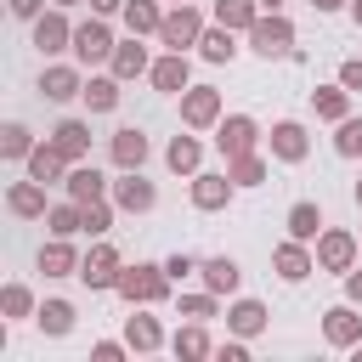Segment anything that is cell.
Here are the masks:
<instances>
[{
  "mask_svg": "<svg viewBox=\"0 0 362 362\" xmlns=\"http://www.w3.org/2000/svg\"><path fill=\"white\" fill-rule=\"evenodd\" d=\"M170 283H175V277H170L164 266H147V260L119 272V294H124L130 305H158V300L170 294Z\"/></svg>",
  "mask_w": 362,
  "mask_h": 362,
  "instance_id": "1",
  "label": "cell"
},
{
  "mask_svg": "<svg viewBox=\"0 0 362 362\" xmlns=\"http://www.w3.org/2000/svg\"><path fill=\"white\" fill-rule=\"evenodd\" d=\"M119 272H124V260H119V249L107 238H96V249L79 260V283L85 288H119Z\"/></svg>",
  "mask_w": 362,
  "mask_h": 362,
  "instance_id": "2",
  "label": "cell"
},
{
  "mask_svg": "<svg viewBox=\"0 0 362 362\" xmlns=\"http://www.w3.org/2000/svg\"><path fill=\"white\" fill-rule=\"evenodd\" d=\"M249 45H255L260 57H288V51H294V23H288L283 11H272V17H255V28H249Z\"/></svg>",
  "mask_w": 362,
  "mask_h": 362,
  "instance_id": "3",
  "label": "cell"
},
{
  "mask_svg": "<svg viewBox=\"0 0 362 362\" xmlns=\"http://www.w3.org/2000/svg\"><path fill=\"white\" fill-rule=\"evenodd\" d=\"M158 40H164L170 51H187V45H198V40H204V17H198L192 6H175V11H164V23H158Z\"/></svg>",
  "mask_w": 362,
  "mask_h": 362,
  "instance_id": "4",
  "label": "cell"
},
{
  "mask_svg": "<svg viewBox=\"0 0 362 362\" xmlns=\"http://www.w3.org/2000/svg\"><path fill=\"white\" fill-rule=\"evenodd\" d=\"M255 141H260V124H255L249 113H226V119H221V130H215V147H221L226 158L255 153Z\"/></svg>",
  "mask_w": 362,
  "mask_h": 362,
  "instance_id": "5",
  "label": "cell"
},
{
  "mask_svg": "<svg viewBox=\"0 0 362 362\" xmlns=\"http://www.w3.org/2000/svg\"><path fill=\"white\" fill-rule=\"evenodd\" d=\"M181 119H187L192 130L221 124V90H215V85H187V90H181Z\"/></svg>",
  "mask_w": 362,
  "mask_h": 362,
  "instance_id": "6",
  "label": "cell"
},
{
  "mask_svg": "<svg viewBox=\"0 0 362 362\" xmlns=\"http://www.w3.org/2000/svg\"><path fill=\"white\" fill-rule=\"evenodd\" d=\"M113 204L130 209V215H147V209L158 204V192H153V181H141V170H124V175L113 181Z\"/></svg>",
  "mask_w": 362,
  "mask_h": 362,
  "instance_id": "7",
  "label": "cell"
},
{
  "mask_svg": "<svg viewBox=\"0 0 362 362\" xmlns=\"http://www.w3.org/2000/svg\"><path fill=\"white\" fill-rule=\"evenodd\" d=\"M317 266H322V272H351V266H356V238L339 232V226L322 232V238H317Z\"/></svg>",
  "mask_w": 362,
  "mask_h": 362,
  "instance_id": "8",
  "label": "cell"
},
{
  "mask_svg": "<svg viewBox=\"0 0 362 362\" xmlns=\"http://www.w3.org/2000/svg\"><path fill=\"white\" fill-rule=\"evenodd\" d=\"M272 266H277V277H283V283H300V277H311V272H317V255H311L300 238H288V243H277V249H272Z\"/></svg>",
  "mask_w": 362,
  "mask_h": 362,
  "instance_id": "9",
  "label": "cell"
},
{
  "mask_svg": "<svg viewBox=\"0 0 362 362\" xmlns=\"http://www.w3.org/2000/svg\"><path fill=\"white\" fill-rule=\"evenodd\" d=\"M322 334H328V345H356L362 339V317H356V300H345V305H328L322 311Z\"/></svg>",
  "mask_w": 362,
  "mask_h": 362,
  "instance_id": "10",
  "label": "cell"
},
{
  "mask_svg": "<svg viewBox=\"0 0 362 362\" xmlns=\"http://www.w3.org/2000/svg\"><path fill=\"white\" fill-rule=\"evenodd\" d=\"M74 57H79V62H96V57H113V28H107L102 17H90V23H79V28H74Z\"/></svg>",
  "mask_w": 362,
  "mask_h": 362,
  "instance_id": "11",
  "label": "cell"
},
{
  "mask_svg": "<svg viewBox=\"0 0 362 362\" xmlns=\"http://www.w3.org/2000/svg\"><path fill=\"white\" fill-rule=\"evenodd\" d=\"M34 45H40L45 57H51V51H68V45H74L68 17H62V11H40V17H34Z\"/></svg>",
  "mask_w": 362,
  "mask_h": 362,
  "instance_id": "12",
  "label": "cell"
},
{
  "mask_svg": "<svg viewBox=\"0 0 362 362\" xmlns=\"http://www.w3.org/2000/svg\"><path fill=\"white\" fill-rule=\"evenodd\" d=\"M305 153H311V141H305V124H294V119L272 124V158H283V164H300Z\"/></svg>",
  "mask_w": 362,
  "mask_h": 362,
  "instance_id": "13",
  "label": "cell"
},
{
  "mask_svg": "<svg viewBox=\"0 0 362 362\" xmlns=\"http://www.w3.org/2000/svg\"><path fill=\"white\" fill-rule=\"evenodd\" d=\"M107 153H113V164H119V170H141V164H147V136H141L136 124H124V130H113Z\"/></svg>",
  "mask_w": 362,
  "mask_h": 362,
  "instance_id": "14",
  "label": "cell"
},
{
  "mask_svg": "<svg viewBox=\"0 0 362 362\" xmlns=\"http://www.w3.org/2000/svg\"><path fill=\"white\" fill-rule=\"evenodd\" d=\"M28 175H34V181H45V187H51V181H68V153H62L57 141L34 147V153H28Z\"/></svg>",
  "mask_w": 362,
  "mask_h": 362,
  "instance_id": "15",
  "label": "cell"
},
{
  "mask_svg": "<svg viewBox=\"0 0 362 362\" xmlns=\"http://www.w3.org/2000/svg\"><path fill=\"white\" fill-rule=\"evenodd\" d=\"M232 187H238L232 175H192V204H198L204 215H209V209H226V204H232Z\"/></svg>",
  "mask_w": 362,
  "mask_h": 362,
  "instance_id": "16",
  "label": "cell"
},
{
  "mask_svg": "<svg viewBox=\"0 0 362 362\" xmlns=\"http://www.w3.org/2000/svg\"><path fill=\"white\" fill-rule=\"evenodd\" d=\"M6 204H11V215H23V221H40L45 215V181H11V192H6Z\"/></svg>",
  "mask_w": 362,
  "mask_h": 362,
  "instance_id": "17",
  "label": "cell"
},
{
  "mask_svg": "<svg viewBox=\"0 0 362 362\" xmlns=\"http://www.w3.org/2000/svg\"><path fill=\"white\" fill-rule=\"evenodd\" d=\"M113 74H119V79H141V74H153V62H147V45H141V34H130L124 45H113Z\"/></svg>",
  "mask_w": 362,
  "mask_h": 362,
  "instance_id": "18",
  "label": "cell"
},
{
  "mask_svg": "<svg viewBox=\"0 0 362 362\" xmlns=\"http://www.w3.org/2000/svg\"><path fill=\"white\" fill-rule=\"evenodd\" d=\"M51 141L68 153V164H85V153H90V124H85V119H62V124L51 130Z\"/></svg>",
  "mask_w": 362,
  "mask_h": 362,
  "instance_id": "19",
  "label": "cell"
},
{
  "mask_svg": "<svg viewBox=\"0 0 362 362\" xmlns=\"http://www.w3.org/2000/svg\"><path fill=\"white\" fill-rule=\"evenodd\" d=\"M62 187H68V198H74V204H96V198L107 192V181H102V170H96V164H74Z\"/></svg>",
  "mask_w": 362,
  "mask_h": 362,
  "instance_id": "20",
  "label": "cell"
},
{
  "mask_svg": "<svg viewBox=\"0 0 362 362\" xmlns=\"http://www.w3.org/2000/svg\"><path fill=\"white\" fill-rule=\"evenodd\" d=\"M311 107H317V119L339 124V119H351V90L345 85H317L311 90Z\"/></svg>",
  "mask_w": 362,
  "mask_h": 362,
  "instance_id": "21",
  "label": "cell"
},
{
  "mask_svg": "<svg viewBox=\"0 0 362 362\" xmlns=\"http://www.w3.org/2000/svg\"><path fill=\"white\" fill-rule=\"evenodd\" d=\"M40 272H45V277H79V255L68 249V238H51V243L40 249Z\"/></svg>",
  "mask_w": 362,
  "mask_h": 362,
  "instance_id": "22",
  "label": "cell"
},
{
  "mask_svg": "<svg viewBox=\"0 0 362 362\" xmlns=\"http://www.w3.org/2000/svg\"><path fill=\"white\" fill-rule=\"evenodd\" d=\"M198 272H204V288H209V294H232V288L243 283L238 260H226V255H209V260H204Z\"/></svg>",
  "mask_w": 362,
  "mask_h": 362,
  "instance_id": "23",
  "label": "cell"
},
{
  "mask_svg": "<svg viewBox=\"0 0 362 362\" xmlns=\"http://www.w3.org/2000/svg\"><path fill=\"white\" fill-rule=\"evenodd\" d=\"M40 90H45V102H68V96H85V79L74 68H45L40 74Z\"/></svg>",
  "mask_w": 362,
  "mask_h": 362,
  "instance_id": "24",
  "label": "cell"
},
{
  "mask_svg": "<svg viewBox=\"0 0 362 362\" xmlns=\"http://www.w3.org/2000/svg\"><path fill=\"white\" fill-rule=\"evenodd\" d=\"M153 85L181 96V90H187V51H170V57H158V62H153Z\"/></svg>",
  "mask_w": 362,
  "mask_h": 362,
  "instance_id": "25",
  "label": "cell"
},
{
  "mask_svg": "<svg viewBox=\"0 0 362 362\" xmlns=\"http://www.w3.org/2000/svg\"><path fill=\"white\" fill-rule=\"evenodd\" d=\"M198 158H204V147H198V136H175V141L164 147V164H170L175 175H198Z\"/></svg>",
  "mask_w": 362,
  "mask_h": 362,
  "instance_id": "26",
  "label": "cell"
},
{
  "mask_svg": "<svg viewBox=\"0 0 362 362\" xmlns=\"http://www.w3.org/2000/svg\"><path fill=\"white\" fill-rule=\"evenodd\" d=\"M124 345H130V351H158V345H164V334H158V322H153V317L130 311V317H124Z\"/></svg>",
  "mask_w": 362,
  "mask_h": 362,
  "instance_id": "27",
  "label": "cell"
},
{
  "mask_svg": "<svg viewBox=\"0 0 362 362\" xmlns=\"http://www.w3.org/2000/svg\"><path fill=\"white\" fill-rule=\"evenodd\" d=\"M45 226H51V238H74V232H85V204H57V209H45Z\"/></svg>",
  "mask_w": 362,
  "mask_h": 362,
  "instance_id": "28",
  "label": "cell"
},
{
  "mask_svg": "<svg viewBox=\"0 0 362 362\" xmlns=\"http://www.w3.org/2000/svg\"><path fill=\"white\" fill-rule=\"evenodd\" d=\"M226 328H232V334H243V339H249V334H260V328H266V305H260V300H238V305L226 311Z\"/></svg>",
  "mask_w": 362,
  "mask_h": 362,
  "instance_id": "29",
  "label": "cell"
},
{
  "mask_svg": "<svg viewBox=\"0 0 362 362\" xmlns=\"http://www.w3.org/2000/svg\"><path fill=\"white\" fill-rule=\"evenodd\" d=\"M260 0H215V23L221 28H255Z\"/></svg>",
  "mask_w": 362,
  "mask_h": 362,
  "instance_id": "30",
  "label": "cell"
},
{
  "mask_svg": "<svg viewBox=\"0 0 362 362\" xmlns=\"http://www.w3.org/2000/svg\"><path fill=\"white\" fill-rule=\"evenodd\" d=\"M170 351H175L181 362H198V356H209V334H204V322H187V328L170 339Z\"/></svg>",
  "mask_w": 362,
  "mask_h": 362,
  "instance_id": "31",
  "label": "cell"
},
{
  "mask_svg": "<svg viewBox=\"0 0 362 362\" xmlns=\"http://www.w3.org/2000/svg\"><path fill=\"white\" fill-rule=\"evenodd\" d=\"M124 23H130V34H158L164 11H158V0H124Z\"/></svg>",
  "mask_w": 362,
  "mask_h": 362,
  "instance_id": "32",
  "label": "cell"
},
{
  "mask_svg": "<svg viewBox=\"0 0 362 362\" xmlns=\"http://www.w3.org/2000/svg\"><path fill=\"white\" fill-rule=\"evenodd\" d=\"M85 107L90 113H113L119 107V74L113 79H85Z\"/></svg>",
  "mask_w": 362,
  "mask_h": 362,
  "instance_id": "33",
  "label": "cell"
},
{
  "mask_svg": "<svg viewBox=\"0 0 362 362\" xmlns=\"http://www.w3.org/2000/svg\"><path fill=\"white\" fill-rule=\"evenodd\" d=\"M232 28H204V40H198V57L204 62H232Z\"/></svg>",
  "mask_w": 362,
  "mask_h": 362,
  "instance_id": "34",
  "label": "cell"
},
{
  "mask_svg": "<svg viewBox=\"0 0 362 362\" xmlns=\"http://www.w3.org/2000/svg\"><path fill=\"white\" fill-rule=\"evenodd\" d=\"M226 175H232L238 187H260V181H266V158H260V153H243V158H226Z\"/></svg>",
  "mask_w": 362,
  "mask_h": 362,
  "instance_id": "35",
  "label": "cell"
},
{
  "mask_svg": "<svg viewBox=\"0 0 362 362\" xmlns=\"http://www.w3.org/2000/svg\"><path fill=\"white\" fill-rule=\"evenodd\" d=\"M317 232H322V215H317V204H294V209H288V238L311 243Z\"/></svg>",
  "mask_w": 362,
  "mask_h": 362,
  "instance_id": "36",
  "label": "cell"
},
{
  "mask_svg": "<svg viewBox=\"0 0 362 362\" xmlns=\"http://www.w3.org/2000/svg\"><path fill=\"white\" fill-rule=\"evenodd\" d=\"M34 322H40L45 334H68V328H74V305H68V300H45V305L34 311Z\"/></svg>",
  "mask_w": 362,
  "mask_h": 362,
  "instance_id": "37",
  "label": "cell"
},
{
  "mask_svg": "<svg viewBox=\"0 0 362 362\" xmlns=\"http://www.w3.org/2000/svg\"><path fill=\"white\" fill-rule=\"evenodd\" d=\"M334 153H339V158H362V119H339V130H334Z\"/></svg>",
  "mask_w": 362,
  "mask_h": 362,
  "instance_id": "38",
  "label": "cell"
},
{
  "mask_svg": "<svg viewBox=\"0 0 362 362\" xmlns=\"http://www.w3.org/2000/svg\"><path fill=\"white\" fill-rule=\"evenodd\" d=\"M0 153H6V158H28V153H34V136H28L23 124H6V130H0Z\"/></svg>",
  "mask_w": 362,
  "mask_h": 362,
  "instance_id": "39",
  "label": "cell"
},
{
  "mask_svg": "<svg viewBox=\"0 0 362 362\" xmlns=\"http://www.w3.org/2000/svg\"><path fill=\"white\" fill-rule=\"evenodd\" d=\"M0 311H6V317H28V311H34V294H28L23 283H6V294H0Z\"/></svg>",
  "mask_w": 362,
  "mask_h": 362,
  "instance_id": "40",
  "label": "cell"
},
{
  "mask_svg": "<svg viewBox=\"0 0 362 362\" xmlns=\"http://www.w3.org/2000/svg\"><path fill=\"white\" fill-rule=\"evenodd\" d=\"M181 317L209 322V317H215V294H209V288H204V294H181Z\"/></svg>",
  "mask_w": 362,
  "mask_h": 362,
  "instance_id": "41",
  "label": "cell"
},
{
  "mask_svg": "<svg viewBox=\"0 0 362 362\" xmlns=\"http://www.w3.org/2000/svg\"><path fill=\"white\" fill-rule=\"evenodd\" d=\"M107 226H113V209L96 198V204H85V232L90 238H107Z\"/></svg>",
  "mask_w": 362,
  "mask_h": 362,
  "instance_id": "42",
  "label": "cell"
},
{
  "mask_svg": "<svg viewBox=\"0 0 362 362\" xmlns=\"http://www.w3.org/2000/svg\"><path fill=\"white\" fill-rule=\"evenodd\" d=\"M198 266H204V260H192V255H170V260H164V272H170L175 283H181V277H192Z\"/></svg>",
  "mask_w": 362,
  "mask_h": 362,
  "instance_id": "43",
  "label": "cell"
},
{
  "mask_svg": "<svg viewBox=\"0 0 362 362\" xmlns=\"http://www.w3.org/2000/svg\"><path fill=\"white\" fill-rule=\"evenodd\" d=\"M339 85H345V90H362V62H356V57L339 62Z\"/></svg>",
  "mask_w": 362,
  "mask_h": 362,
  "instance_id": "44",
  "label": "cell"
},
{
  "mask_svg": "<svg viewBox=\"0 0 362 362\" xmlns=\"http://www.w3.org/2000/svg\"><path fill=\"white\" fill-rule=\"evenodd\" d=\"M90 356H96V362H119L124 345H119V339H102V345H90Z\"/></svg>",
  "mask_w": 362,
  "mask_h": 362,
  "instance_id": "45",
  "label": "cell"
},
{
  "mask_svg": "<svg viewBox=\"0 0 362 362\" xmlns=\"http://www.w3.org/2000/svg\"><path fill=\"white\" fill-rule=\"evenodd\" d=\"M6 6H11V17H28V23H34V17H40V6H45V0H6Z\"/></svg>",
  "mask_w": 362,
  "mask_h": 362,
  "instance_id": "46",
  "label": "cell"
},
{
  "mask_svg": "<svg viewBox=\"0 0 362 362\" xmlns=\"http://www.w3.org/2000/svg\"><path fill=\"white\" fill-rule=\"evenodd\" d=\"M221 362H249V351H243V334H238L232 345H221Z\"/></svg>",
  "mask_w": 362,
  "mask_h": 362,
  "instance_id": "47",
  "label": "cell"
},
{
  "mask_svg": "<svg viewBox=\"0 0 362 362\" xmlns=\"http://www.w3.org/2000/svg\"><path fill=\"white\" fill-rule=\"evenodd\" d=\"M345 300H356V305H362V272H345Z\"/></svg>",
  "mask_w": 362,
  "mask_h": 362,
  "instance_id": "48",
  "label": "cell"
},
{
  "mask_svg": "<svg viewBox=\"0 0 362 362\" xmlns=\"http://www.w3.org/2000/svg\"><path fill=\"white\" fill-rule=\"evenodd\" d=\"M90 11L96 17H113V11H124V0H90Z\"/></svg>",
  "mask_w": 362,
  "mask_h": 362,
  "instance_id": "49",
  "label": "cell"
},
{
  "mask_svg": "<svg viewBox=\"0 0 362 362\" xmlns=\"http://www.w3.org/2000/svg\"><path fill=\"white\" fill-rule=\"evenodd\" d=\"M311 6H317V11H339L345 0H311Z\"/></svg>",
  "mask_w": 362,
  "mask_h": 362,
  "instance_id": "50",
  "label": "cell"
},
{
  "mask_svg": "<svg viewBox=\"0 0 362 362\" xmlns=\"http://www.w3.org/2000/svg\"><path fill=\"white\" fill-rule=\"evenodd\" d=\"M351 17H356V28H362V0H351Z\"/></svg>",
  "mask_w": 362,
  "mask_h": 362,
  "instance_id": "51",
  "label": "cell"
},
{
  "mask_svg": "<svg viewBox=\"0 0 362 362\" xmlns=\"http://www.w3.org/2000/svg\"><path fill=\"white\" fill-rule=\"evenodd\" d=\"M260 6H266V11H277V6H283V0H260Z\"/></svg>",
  "mask_w": 362,
  "mask_h": 362,
  "instance_id": "52",
  "label": "cell"
},
{
  "mask_svg": "<svg viewBox=\"0 0 362 362\" xmlns=\"http://www.w3.org/2000/svg\"><path fill=\"white\" fill-rule=\"evenodd\" d=\"M356 362H362V339H356Z\"/></svg>",
  "mask_w": 362,
  "mask_h": 362,
  "instance_id": "53",
  "label": "cell"
},
{
  "mask_svg": "<svg viewBox=\"0 0 362 362\" xmlns=\"http://www.w3.org/2000/svg\"><path fill=\"white\" fill-rule=\"evenodd\" d=\"M356 204H362V181H356Z\"/></svg>",
  "mask_w": 362,
  "mask_h": 362,
  "instance_id": "54",
  "label": "cell"
},
{
  "mask_svg": "<svg viewBox=\"0 0 362 362\" xmlns=\"http://www.w3.org/2000/svg\"><path fill=\"white\" fill-rule=\"evenodd\" d=\"M57 6H79V0H57Z\"/></svg>",
  "mask_w": 362,
  "mask_h": 362,
  "instance_id": "55",
  "label": "cell"
},
{
  "mask_svg": "<svg viewBox=\"0 0 362 362\" xmlns=\"http://www.w3.org/2000/svg\"><path fill=\"white\" fill-rule=\"evenodd\" d=\"M175 6H187V0H175Z\"/></svg>",
  "mask_w": 362,
  "mask_h": 362,
  "instance_id": "56",
  "label": "cell"
}]
</instances>
